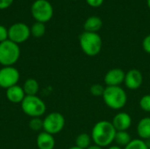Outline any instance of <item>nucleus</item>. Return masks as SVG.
<instances>
[{
    "instance_id": "5",
    "label": "nucleus",
    "mask_w": 150,
    "mask_h": 149,
    "mask_svg": "<svg viewBox=\"0 0 150 149\" xmlns=\"http://www.w3.org/2000/svg\"><path fill=\"white\" fill-rule=\"evenodd\" d=\"M21 108L25 114L32 118L41 117L47 110L44 101L37 96H25L21 102Z\"/></svg>"
},
{
    "instance_id": "7",
    "label": "nucleus",
    "mask_w": 150,
    "mask_h": 149,
    "mask_svg": "<svg viewBox=\"0 0 150 149\" xmlns=\"http://www.w3.org/2000/svg\"><path fill=\"white\" fill-rule=\"evenodd\" d=\"M65 126V119L60 112H51L43 119V130L52 135L59 133Z\"/></svg>"
},
{
    "instance_id": "2",
    "label": "nucleus",
    "mask_w": 150,
    "mask_h": 149,
    "mask_svg": "<svg viewBox=\"0 0 150 149\" xmlns=\"http://www.w3.org/2000/svg\"><path fill=\"white\" fill-rule=\"evenodd\" d=\"M102 97L106 106L112 110H121L127 103V94L120 86H106Z\"/></svg>"
},
{
    "instance_id": "13",
    "label": "nucleus",
    "mask_w": 150,
    "mask_h": 149,
    "mask_svg": "<svg viewBox=\"0 0 150 149\" xmlns=\"http://www.w3.org/2000/svg\"><path fill=\"white\" fill-rule=\"evenodd\" d=\"M6 97L13 104H21L25 97V94L23 88L17 84L6 90Z\"/></svg>"
},
{
    "instance_id": "10",
    "label": "nucleus",
    "mask_w": 150,
    "mask_h": 149,
    "mask_svg": "<svg viewBox=\"0 0 150 149\" xmlns=\"http://www.w3.org/2000/svg\"><path fill=\"white\" fill-rule=\"evenodd\" d=\"M124 83L129 90H134L141 88L143 83V75L141 70L132 68L126 73Z\"/></svg>"
},
{
    "instance_id": "1",
    "label": "nucleus",
    "mask_w": 150,
    "mask_h": 149,
    "mask_svg": "<svg viewBox=\"0 0 150 149\" xmlns=\"http://www.w3.org/2000/svg\"><path fill=\"white\" fill-rule=\"evenodd\" d=\"M116 133L117 131L112 122L101 120L94 125L91 136L94 144L104 148L109 147L114 141Z\"/></svg>"
},
{
    "instance_id": "26",
    "label": "nucleus",
    "mask_w": 150,
    "mask_h": 149,
    "mask_svg": "<svg viewBox=\"0 0 150 149\" xmlns=\"http://www.w3.org/2000/svg\"><path fill=\"white\" fill-rule=\"evenodd\" d=\"M142 47H143V50L146 53L150 54V34L147 35L144 38V40L142 41Z\"/></svg>"
},
{
    "instance_id": "27",
    "label": "nucleus",
    "mask_w": 150,
    "mask_h": 149,
    "mask_svg": "<svg viewBox=\"0 0 150 149\" xmlns=\"http://www.w3.org/2000/svg\"><path fill=\"white\" fill-rule=\"evenodd\" d=\"M86 2L90 6L97 8V7H99L103 4L104 0H86Z\"/></svg>"
},
{
    "instance_id": "21",
    "label": "nucleus",
    "mask_w": 150,
    "mask_h": 149,
    "mask_svg": "<svg viewBox=\"0 0 150 149\" xmlns=\"http://www.w3.org/2000/svg\"><path fill=\"white\" fill-rule=\"evenodd\" d=\"M123 149H149L147 148L144 141L141 139H134L131 142Z\"/></svg>"
},
{
    "instance_id": "31",
    "label": "nucleus",
    "mask_w": 150,
    "mask_h": 149,
    "mask_svg": "<svg viewBox=\"0 0 150 149\" xmlns=\"http://www.w3.org/2000/svg\"><path fill=\"white\" fill-rule=\"evenodd\" d=\"M107 149H123L122 148H120V147H119V146H117V145H115V146H110L109 148Z\"/></svg>"
},
{
    "instance_id": "30",
    "label": "nucleus",
    "mask_w": 150,
    "mask_h": 149,
    "mask_svg": "<svg viewBox=\"0 0 150 149\" xmlns=\"http://www.w3.org/2000/svg\"><path fill=\"white\" fill-rule=\"evenodd\" d=\"M144 142H145V144H146L147 148H148L149 149H150V139L145 140V141H144Z\"/></svg>"
},
{
    "instance_id": "19",
    "label": "nucleus",
    "mask_w": 150,
    "mask_h": 149,
    "mask_svg": "<svg viewBox=\"0 0 150 149\" xmlns=\"http://www.w3.org/2000/svg\"><path fill=\"white\" fill-rule=\"evenodd\" d=\"M92 141L91 136L86 133H80L76 139V146L82 149H87Z\"/></svg>"
},
{
    "instance_id": "15",
    "label": "nucleus",
    "mask_w": 150,
    "mask_h": 149,
    "mask_svg": "<svg viewBox=\"0 0 150 149\" xmlns=\"http://www.w3.org/2000/svg\"><path fill=\"white\" fill-rule=\"evenodd\" d=\"M137 133L141 140L150 139V117H144L140 119L137 125Z\"/></svg>"
},
{
    "instance_id": "6",
    "label": "nucleus",
    "mask_w": 150,
    "mask_h": 149,
    "mask_svg": "<svg viewBox=\"0 0 150 149\" xmlns=\"http://www.w3.org/2000/svg\"><path fill=\"white\" fill-rule=\"evenodd\" d=\"M31 11L36 21L41 23L49 21L54 13L53 6L47 0H36L31 7Z\"/></svg>"
},
{
    "instance_id": "32",
    "label": "nucleus",
    "mask_w": 150,
    "mask_h": 149,
    "mask_svg": "<svg viewBox=\"0 0 150 149\" xmlns=\"http://www.w3.org/2000/svg\"><path fill=\"white\" fill-rule=\"evenodd\" d=\"M69 149H82V148H78V147H76V146H74V147L69 148Z\"/></svg>"
},
{
    "instance_id": "12",
    "label": "nucleus",
    "mask_w": 150,
    "mask_h": 149,
    "mask_svg": "<svg viewBox=\"0 0 150 149\" xmlns=\"http://www.w3.org/2000/svg\"><path fill=\"white\" fill-rule=\"evenodd\" d=\"M132 118L127 112L117 113L112 120V124L116 131H127L132 126Z\"/></svg>"
},
{
    "instance_id": "17",
    "label": "nucleus",
    "mask_w": 150,
    "mask_h": 149,
    "mask_svg": "<svg viewBox=\"0 0 150 149\" xmlns=\"http://www.w3.org/2000/svg\"><path fill=\"white\" fill-rule=\"evenodd\" d=\"M23 90L25 91V96H36L39 91L40 86L38 82L33 78L27 79L23 85Z\"/></svg>"
},
{
    "instance_id": "23",
    "label": "nucleus",
    "mask_w": 150,
    "mask_h": 149,
    "mask_svg": "<svg viewBox=\"0 0 150 149\" xmlns=\"http://www.w3.org/2000/svg\"><path fill=\"white\" fill-rule=\"evenodd\" d=\"M139 105L141 109L146 112H150V95H144L143 97H141Z\"/></svg>"
},
{
    "instance_id": "4",
    "label": "nucleus",
    "mask_w": 150,
    "mask_h": 149,
    "mask_svg": "<svg viewBox=\"0 0 150 149\" xmlns=\"http://www.w3.org/2000/svg\"><path fill=\"white\" fill-rule=\"evenodd\" d=\"M20 56V48L18 44L7 40L0 43V64L4 67L13 66Z\"/></svg>"
},
{
    "instance_id": "33",
    "label": "nucleus",
    "mask_w": 150,
    "mask_h": 149,
    "mask_svg": "<svg viewBox=\"0 0 150 149\" xmlns=\"http://www.w3.org/2000/svg\"><path fill=\"white\" fill-rule=\"evenodd\" d=\"M147 4H148V7L150 9V0H147Z\"/></svg>"
},
{
    "instance_id": "8",
    "label": "nucleus",
    "mask_w": 150,
    "mask_h": 149,
    "mask_svg": "<svg viewBox=\"0 0 150 149\" xmlns=\"http://www.w3.org/2000/svg\"><path fill=\"white\" fill-rule=\"evenodd\" d=\"M30 35V28L25 23H15L8 29V40L18 45L27 40Z\"/></svg>"
},
{
    "instance_id": "9",
    "label": "nucleus",
    "mask_w": 150,
    "mask_h": 149,
    "mask_svg": "<svg viewBox=\"0 0 150 149\" xmlns=\"http://www.w3.org/2000/svg\"><path fill=\"white\" fill-rule=\"evenodd\" d=\"M19 72L13 66L3 67L0 69V87L3 89H9L17 85L19 81Z\"/></svg>"
},
{
    "instance_id": "11",
    "label": "nucleus",
    "mask_w": 150,
    "mask_h": 149,
    "mask_svg": "<svg viewBox=\"0 0 150 149\" xmlns=\"http://www.w3.org/2000/svg\"><path fill=\"white\" fill-rule=\"evenodd\" d=\"M126 73L123 69L115 68L106 72L104 77V82L106 86H120L125 81Z\"/></svg>"
},
{
    "instance_id": "3",
    "label": "nucleus",
    "mask_w": 150,
    "mask_h": 149,
    "mask_svg": "<svg viewBox=\"0 0 150 149\" xmlns=\"http://www.w3.org/2000/svg\"><path fill=\"white\" fill-rule=\"evenodd\" d=\"M79 44L83 52L88 56L98 55L102 49V39L98 32H83L79 37Z\"/></svg>"
},
{
    "instance_id": "18",
    "label": "nucleus",
    "mask_w": 150,
    "mask_h": 149,
    "mask_svg": "<svg viewBox=\"0 0 150 149\" xmlns=\"http://www.w3.org/2000/svg\"><path fill=\"white\" fill-rule=\"evenodd\" d=\"M131 135L127 131H117L114 140V141L117 143V146L120 148H126L131 142Z\"/></svg>"
},
{
    "instance_id": "22",
    "label": "nucleus",
    "mask_w": 150,
    "mask_h": 149,
    "mask_svg": "<svg viewBox=\"0 0 150 149\" xmlns=\"http://www.w3.org/2000/svg\"><path fill=\"white\" fill-rule=\"evenodd\" d=\"M105 89V87H104L100 83H95L91 86L90 92L94 97H102L104 94Z\"/></svg>"
},
{
    "instance_id": "16",
    "label": "nucleus",
    "mask_w": 150,
    "mask_h": 149,
    "mask_svg": "<svg viewBox=\"0 0 150 149\" xmlns=\"http://www.w3.org/2000/svg\"><path fill=\"white\" fill-rule=\"evenodd\" d=\"M103 25L102 19L98 16H91L88 18L83 25V28L85 32H98Z\"/></svg>"
},
{
    "instance_id": "14",
    "label": "nucleus",
    "mask_w": 150,
    "mask_h": 149,
    "mask_svg": "<svg viewBox=\"0 0 150 149\" xmlns=\"http://www.w3.org/2000/svg\"><path fill=\"white\" fill-rule=\"evenodd\" d=\"M36 143L39 149H54L55 146L54 135L46 132H41L39 133Z\"/></svg>"
},
{
    "instance_id": "25",
    "label": "nucleus",
    "mask_w": 150,
    "mask_h": 149,
    "mask_svg": "<svg viewBox=\"0 0 150 149\" xmlns=\"http://www.w3.org/2000/svg\"><path fill=\"white\" fill-rule=\"evenodd\" d=\"M8 40V29L0 25V43Z\"/></svg>"
},
{
    "instance_id": "20",
    "label": "nucleus",
    "mask_w": 150,
    "mask_h": 149,
    "mask_svg": "<svg viewBox=\"0 0 150 149\" xmlns=\"http://www.w3.org/2000/svg\"><path fill=\"white\" fill-rule=\"evenodd\" d=\"M31 31V34L36 38H40L45 34L46 32V26L44 25V23L41 22H36L34 23L32 27L30 28Z\"/></svg>"
},
{
    "instance_id": "24",
    "label": "nucleus",
    "mask_w": 150,
    "mask_h": 149,
    "mask_svg": "<svg viewBox=\"0 0 150 149\" xmlns=\"http://www.w3.org/2000/svg\"><path fill=\"white\" fill-rule=\"evenodd\" d=\"M29 127L33 131H40L43 129V120L40 118H32L29 122Z\"/></svg>"
},
{
    "instance_id": "29",
    "label": "nucleus",
    "mask_w": 150,
    "mask_h": 149,
    "mask_svg": "<svg viewBox=\"0 0 150 149\" xmlns=\"http://www.w3.org/2000/svg\"><path fill=\"white\" fill-rule=\"evenodd\" d=\"M87 149H103V148H101V147H99V146L94 144V145H91Z\"/></svg>"
},
{
    "instance_id": "28",
    "label": "nucleus",
    "mask_w": 150,
    "mask_h": 149,
    "mask_svg": "<svg viewBox=\"0 0 150 149\" xmlns=\"http://www.w3.org/2000/svg\"><path fill=\"white\" fill-rule=\"evenodd\" d=\"M13 3V0H0V10L6 9Z\"/></svg>"
}]
</instances>
